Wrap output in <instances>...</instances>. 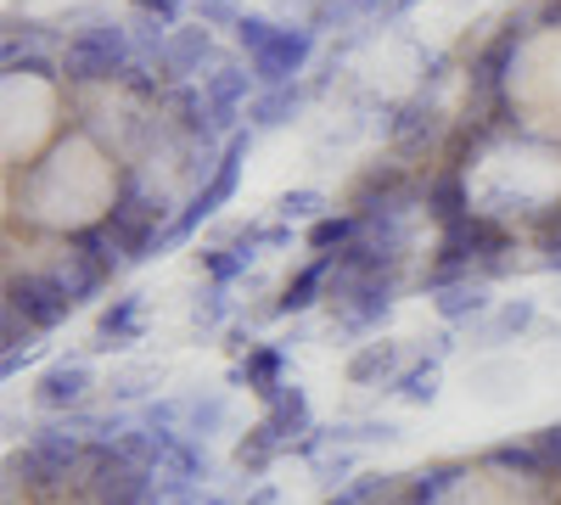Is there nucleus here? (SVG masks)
<instances>
[{"mask_svg": "<svg viewBox=\"0 0 561 505\" xmlns=\"http://www.w3.org/2000/svg\"><path fill=\"white\" fill-rule=\"evenodd\" d=\"M79 455H84V438L62 416L51 427H34L23 438V449L7 455V489L0 494H7V505H18V489H23V500H34V505H57L73 489Z\"/></svg>", "mask_w": 561, "mask_h": 505, "instance_id": "nucleus-1", "label": "nucleus"}, {"mask_svg": "<svg viewBox=\"0 0 561 505\" xmlns=\"http://www.w3.org/2000/svg\"><path fill=\"white\" fill-rule=\"evenodd\" d=\"M62 79L68 84H107L124 79V68L135 62V34L113 18H90L68 45H62Z\"/></svg>", "mask_w": 561, "mask_h": 505, "instance_id": "nucleus-2", "label": "nucleus"}, {"mask_svg": "<svg viewBox=\"0 0 561 505\" xmlns=\"http://www.w3.org/2000/svg\"><path fill=\"white\" fill-rule=\"evenodd\" d=\"M505 253H511V231L494 214H466V219L438 231V264H460V269H472L478 282L505 269Z\"/></svg>", "mask_w": 561, "mask_h": 505, "instance_id": "nucleus-3", "label": "nucleus"}, {"mask_svg": "<svg viewBox=\"0 0 561 505\" xmlns=\"http://www.w3.org/2000/svg\"><path fill=\"white\" fill-rule=\"evenodd\" d=\"M7 303H18L39 332H57L62 320L79 309L68 292H62V282L51 269H7Z\"/></svg>", "mask_w": 561, "mask_h": 505, "instance_id": "nucleus-4", "label": "nucleus"}, {"mask_svg": "<svg viewBox=\"0 0 561 505\" xmlns=\"http://www.w3.org/2000/svg\"><path fill=\"white\" fill-rule=\"evenodd\" d=\"M219 62H225V51H219L214 28L192 23V28H169L158 73H163V84H192V79H208Z\"/></svg>", "mask_w": 561, "mask_h": 505, "instance_id": "nucleus-5", "label": "nucleus"}, {"mask_svg": "<svg viewBox=\"0 0 561 505\" xmlns=\"http://www.w3.org/2000/svg\"><path fill=\"white\" fill-rule=\"evenodd\" d=\"M90 399H96V371H90L84 354L45 365L34 377V410H45V416H68V410H84Z\"/></svg>", "mask_w": 561, "mask_h": 505, "instance_id": "nucleus-6", "label": "nucleus"}, {"mask_svg": "<svg viewBox=\"0 0 561 505\" xmlns=\"http://www.w3.org/2000/svg\"><path fill=\"white\" fill-rule=\"evenodd\" d=\"M203 96H208V118H214V135H237V113L259 96V73L242 68V62H219L208 79H203Z\"/></svg>", "mask_w": 561, "mask_h": 505, "instance_id": "nucleus-7", "label": "nucleus"}, {"mask_svg": "<svg viewBox=\"0 0 561 505\" xmlns=\"http://www.w3.org/2000/svg\"><path fill=\"white\" fill-rule=\"evenodd\" d=\"M309 57H314V28L309 23H280V34L270 39V51H259L248 68L259 73V90H270V84H293L304 68H309Z\"/></svg>", "mask_w": 561, "mask_h": 505, "instance_id": "nucleus-8", "label": "nucleus"}, {"mask_svg": "<svg viewBox=\"0 0 561 505\" xmlns=\"http://www.w3.org/2000/svg\"><path fill=\"white\" fill-rule=\"evenodd\" d=\"M337 269V253H314L304 269H293V282L275 292V303H264L253 320H287V314H309L314 303H325V282Z\"/></svg>", "mask_w": 561, "mask_h": 505, "instance_id": "nucleus-9", "label": "nucleus"}, {"mask_svg": "<svg viewBox=\"0 0 561 505\" xmlns=\"http://www.w3.org/2000/svg\"><path fill=\"white\" fill-rule=\"evenodd\" d=\"M438 135H444V113H438V102L427 96V90L410 96V102H399L393 118H388V141L399 147V158H421Z\"/></svg>", "mask_w": 561, "mask_h": 505, "instance_id": "nucleus-10", "label": "nucleus"}, {"mask_svg": "<svg viewBox=\"0 0 561 505\" xmlns=\"http://www.w3.org/2000/svg\"><path fill=\"white\" fill-rule=\"evenodd\" d=\"M73 505H152V472L113 461L73 494Z\"/></svg>", "mask_w": 561, "mask_h": 505, "instance_id": "nucleus-11", "label": "nucleus"}, {"mask_svg": "<svg viewBox=\"0 0 561 505\" xmlns=\"http://www.w3.org/2000/svg\"><path fill=\"white\" fill-rule=\"evenodd\" d=\"M404 343H393V337H370V343H359L354 354H348V382L354 388H382V382H393L399 371H404Z\"/></svg>", "mask_w": 561, "mask_h": 505, "instance_id": "nucleus-12", "label": "nucleus"}, {"mask_svg": "<svg viewBox=\"0 0 561 505\" xmlns=\"http://www.w3.org/2000/svg\"><path fill=\"white\" fill-rule=\"evenodd\" d=\"M45 269L57 275V282H62V292H68L73 303H90V298H96V292H102V287L113 282V275H107V269H102L96 259H90V253H84L79 242H68V248H62V253H57L51 264H45Z\"/></svg>", "mask_w": 561, "mask_h": 505, "instance_id": "nucleus-13", "label": "nucleus"}, {"mask_svg": "<svg viewBox=\"0 0 561 505\" xmlns=\"http://www.w3.org/2000/svg\"><path fill=\"white\" fill-rule=\"evenodd\" d=\"M264 422L275 427V438H280V444L293 449V444H298V438H304V433L314 427V410H309V393H304L298 382H280V388H275V393L264 399Z\"/></svg>", "mask_w": 561, "mask_h": 505, "instance_id": "nucleus-14", "label": "nucleus"}, {"mask_svg": "<svg viewBox=\"0 0 561 505\" xmlns=\"http://www.w3.org/2000/svg\"><path fill=\"white\" fill-rule=\"evenodd\" d=\"M472 214V186H466V169H455V163H444L433 180H427V219L438 225H455V219H466Z\"/></svg>", "mask_w": 561, "mask_h": 505, "instance_id": "nucleus-15", "label": "nucleus"}, {"mask_svg": "<svg viewBox=\"0 0 561 505\" xmlns=\"http://www.w3.org/2000/svg\"><path fill=\"white\" fill-rule=\"evenodd\" d=\"M140 298L147 292H118L102 320H96V337H90V354H107V348H129L140 337Z\"/></svg>", "mask_w": 561, "mask_h": 505, "instance_id": "nucleus-16", "label": "nucleus"}, {"mask_svg": "<svg viewBox=\"0 0 561 505\" xmlns=\"http://www.w3.org/2000/svg\"><path fill=\"white\" fill-rule=\"evenodd\" d=\"M230 382H248V393L270 399L280 382H287V348H280V343H259L253 354H242V359H237Z\"/></svg>", "mask_w": 561, "mask_h": 505, "instance_id": "nucleus-17", "label": "nucleus"}, {"mask_svg": "<svg viewBox=\"0 0 561 505\" xmlns=\"http://www.w3.org/2000/svg\"><path fill=\"white\" fill-rule=\"evenodd\" d=\"M280 455H287V444H280V438H275V427L259 416V422L237 438V449H230V467H237L242 478H264V472L280 461Z\"/></svg>", "mask_w": 561, "mask_h": 505, "instance_id": "nucleus-18", "label": "nucleus"}, {"mask_svg": "<svg viewBox=\"0 0 561 505\" xmlns=\"http://www.w3.org/2000/svg\"><path fill=\"white\" fill-rule=\"evenodd\" d=\"M489 309H494L489 282H460V287L433 292V314L444 320V326H472V320H483Z\"/></svg>", "mask_w": 561, "mask_h": 505, "instance_id": "nucleus-19", "label": "nucleus"}, {"mask_svg": "<svg viewBox=\"0 0 561 505\" xmlns=\"http://www.w3.org/2000/svg\"><path fill=\"white\" fill-rule=\"evenodd\" d=\"M298 107H304V84L293 79V84H270V90H259V96L248 102V129H280L287 118H298Z\"/></svg>", "mask_w": 561, "mask_h": 505, "instance_id": "nucleus-20", "label": "nucleus"}, {"mask_svg": "<svg viewBox=\"0 0 561 505\" xmlns=\"http://www.w3.org/2000/svg\"><path fill=\"white\" fill-rule=\"evenodd\" d=\"M534 320H539V303H534V298H505V303H494V309L483 314V343L500 348V343H511V337L534 332Z\"/></svg>", "mask_w": 561, "mask_h": 505, "instance_id": "nucleus-21", "label": "nucleus"}, {"mask_svg": "<svg viewBox=\"0 0 561 505\" xmlns=\"http://www.w3.org/2000/svg\"><path fill=\"white\" fill-rule=\"evenodd\" d=\"M359 214L354 208H343V214H320V219H309V253H343L354 237H359Z\"/></svg>", "mask_w": 561, "mask_h": 505, "instance_id": "nucleus-22", "label": "nucleus"}, {"mask_svg": "<svg viewBox=\"0 0 561 505\" xmlns=\"http://www.w3.org/2000/svg\"><path fill=\"white\" fill-rule=\"evenodd\" d=\"M388 393H399L404 404H433V399H438V354H427V359H410L404 371L388 382Z\"/></svg>", "mask_w": 561, "mask_h": 505, "instance_id": "nucleus-23", "label": "nucleus"}, {"mask_svg": "<svg viewBox=\"0 0 561 505\" xmlns=\"http://www.w3.org/2000/svg\"><path fill=\"white\" fill-rule=\"evenodd\" d=\"M225 320H230V287L208 282V287L192 298V314H185V326H192V337H214Z\"/></svg>", "mask_w": 561, "mask_h": 505, "instance_id": "nucleus-24", "label": "nucleus"}, {"mask_svg": "<svg viewBox=\"0 0 561 505\" xmlns=\"http://www.w3.org/2000/svg\"><path fill=\"white\" fill-rule=\"evenodd\" d=\"M158 388H163V365H124V371H113V382H107V393L118 404L158 399Z\"/></svg>", "mask_w": 561, "mask_h": 505, "instance_id": "nucleus-25", "label": "nucleus"}, {"mask_svg": "<svg viewBox=\"0 0 561 505\" xmlns=\"http://www.w3.org/2000/svg\"><path fill=\"white\" fill-rule=\"evenodd\" d=\"M460 478L455 461H433V467H421V472H404V505H438V494Z\"/></svg>", "mask_w": 561, "mask_h": 505, "instance_id": "nucleus-26", "label": "nucleus"}, {"mask_svg": "<svg viewBox=\"0 0 561 505\" xmlns=\"http://www.w3.org/2000/svg\"><path fill=\"white\" fill-rule=\"evenodd\" d=\"M393 438H404V427H399V422H388V416L332 422V444H343V449H359V444H393Z\"/></svg>", "mask_w": 561, "mask_h": 505, "instance_id": "nucleus-27", "label": "nucleus"}, {"mask_svg": "<svg viewBox=\"0 0 561 505\" xmlns=\"http://www.w3.org/2000/svg\"><path fill=\"white\" fill-rule=\"evenodd\" d=\"M225 416H230L225 393H192V410H185V438H203L208 444L225 427Z\"/></svg>", "mask_w": 561, "mask_h": 505, "instance_id": "nucleus-28", "label": "nucleus"}, {"mask_svg": "<svg viewBox=\"0 0 561 505\" xmlns=\"http://www.w3.org/2000/svg\"><path fill=\"white\" fill-rule=\"evenodd\" d=\"M489 467H494V472H517V478H528V483H545V467H539L534 438H528V444H494V449H489Z\"/></svg>", "mask_w": 561, "mask_h": 505, "instance_id": "nucleus-29", "label": "nucleus"}, {"mask_svg": "<svg viewBox=\"0 0 561 505\" xmlns=\"http://www.w3.org/2000/svg\"><path fill=\"white\" fill-rule=\"evenodd\" d=\"M354 478H359V461H354V449H343V444H332V449H325L320 461H314V483H320L325 494L348 489Z\"/></svg>", "mask_w": 561, "mask_h": 505, "instance_id": "nucleus-30", "label": "nucleus"}, {"mask_svg": "<svg viewBox=\"0 0 561 505\" xmlns=\"http://www.w3.org/2000/svg\"><path fill=\"white\" fill-rule=\"evenodd\" d=\"M185 410H192V399H147L140 404V427H152V433H185Z\"/></svg>", "mask_w": 561, "mask_h": 505, "instance_id": "nucleus-31", "label": "nucleus"}, {"mask_svg": "<svg viewBox=\"0 0 561 505\" xmlns=\"http://www.w3.org/2000/svg\"><path fill=\"white\" fill-rule=\"evenodd\" d=\"M230 34H237V51L253 62L259 51H270V39L280 34V23H275V18H264V12H242V23L230 28Z\"/></svg>", "mask_w": 561, "mask_h": 505, "instance_id": "nucleus-32", "label": "nucleus"}, {"mask_svg": "<svg viewBox=\"0 0 561 505\" xmlns=\"http://www.w3.org/2000/svg\"><path fill=\"white\" fill-rule=\"evenodd\" d=\"M34 337H45V332L34 326V320H28L18 303L0 298V343H7V348H34Z\"/></svg>", "mask_w": 561, "mask_h": 505, "instance_id": "nucleus-33", "label": "nucleus"}, {"mask_svg": "<svg viewBox=\"0 0 561 505\" xmlns=\"http://www.w3.org/2000/svg\"><path fill=\"white\" fill-rule=\"evenodd\" d=\"M275 214L287 219V225H293V219H320V214H325V197H320L314 186H298V192H280V197H275Z\"/></svg>", "mask_w": 561, "mask_h": 505, "instance_id": "nucleus-34", "label": "nucleus"}, {"mask_svg": "<svg viewBox=\"0 0 561 505\" xmlns=\"http://www.w3.org/2000/svg\"><path fill=\"white\" fill-rule=\"evenodd\" d=\"M192 18L203 28H237L242 23V0H192Z\"/></svg>", "mask_w": 561, "mask_h": 505, "instance_id": "nucleus-35", "label": "nucleus"}, {"mask_svg": "<svg viewBox=\"0 0 561 505\" xmlns=\"http://www.w3.org/2000/svg\"><path fill=\"white\" fill-rule=\"evenodd\" d=\"M534 449H539V467H545V483H561V422L539 427V433H534Z\"/></svg>", "mask_w": 561, "mask_h": 505, "instance_id": "nucleus-36", "label": "nucleus"}, {"mask_svg": "<svg viewBox=\"0 0 561 505\" xmlns=\"http://www.w3.org/2000/svg\"><path fill=\"white\" fill-rule=\"evenodd\" d=\"M129 7H135L140 18H158L163 28H174V23H180V7H185V0H129Z\"/></svg>", "mask_w": 561, "mask_h": 505, "instance_id": "nucleus-37", "label": "nucleus"}, {"mask_svg": "<svg viewBox=\"0 0 561 505\" xmlns=\"http://www.w3.org/2000/svg\"><path fill=\"white\" fill-rule=\"evenodd\" d=\"M225 348H230V354H253V348H259V343H253V326H230V332H225Z\"/></svg>", "mask_w": 561, "mask_h": 505, "instance_id": "nucleus-38", "label": "nucleus"}, {"mask_svg": "<svg viewBox=\"0 0 561 505\" xmlns=\"http://www.w3.org/2000/svg\"><path fill=\"white\" fill-rule=\"evenodd\" d=\"M259 242H264V248H287V242H293V225H287V219H280V225H264Z\"/></svg>", "mask_w": 561, "mask_h": 505, "instance_id": "nucleus-39", "label": "nucleus"}, {"mask_svg": "<svg viewBox=\"0 0 561 505\" xmlns=\"http://www.w3.org/2000/svg\"><path fill=\"white\" fill-rule=\"evenodd\" d=\"M539 23H545V28H561V0H545V7H539Z\"/></svg>", "mask_w": 561, "mask_h": 505, "instance_id": "nucleus-40", "label": "nucleus"}, {"mask_svg": "<svg viewBox=\"0 0 561 505\" xmlns=\"http://www.w3.org/2000/svg\"><path fill=\"white\" fill-rule=\"evenodd\" d=\"M343 7H348V12H382L388 0H343Z\"/></svg>", "mask_w": 561, "mask_h": 505, "instance_id": "nucleus-41", "label": "nucleus"}, {"mask_svg": "<svg viewBox=\"0 0 561 505\" xmlns=\"http://www.w3.org/2000/svg\"><path fill=\"white\" fill-rule=\"evenodd\" d=\"M197 505H230V500H225V494H208V500H197Z\"/></svg>", "mask_w": 561, "mask_h": 505, "instance_id": "nucleus-42", "label": "nucleus"}, {"mask_svg": "<svg viewBox=\"0 0 561 505\" xmlns=\"http://www.w3.org/2000/svg\"><path fill=\"white\" fill-rule=\"evenodd\" d=\"M399 7H415V0H399Z\"/></svg>", "mask_w": 561, "mask_h": 505, "instance_id": "nucleus-43", "label": "nucleus"}]
</instances>
